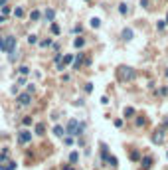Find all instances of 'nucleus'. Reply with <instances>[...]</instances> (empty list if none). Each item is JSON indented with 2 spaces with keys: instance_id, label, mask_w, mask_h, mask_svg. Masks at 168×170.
Wrapping results in <instances>:
<instances>
[{
  "instance_id": "obj_1",
  "label": "nucleus",
  "mask_w": 168,
  "mask_h": 170,
  "mask_svg": "<svg viewBox=\"0 0 168 170\" xmlns=\"http://www.w3.org/2000/svg\"><path fill=\"white\" fill-rule=\"evenodd\" d=\"M134 75H136V71L133 67H129V65H119L117 67V79L119 81H131V79H134Z\"/></svg>"
},
{
  "instance_id": "obj_2",
  "label": "nucleus",
  "mask_w": 168,
  "mask_h": 170,
  "mask_svg": "<svg viewBox=\"0 0 168 170\" xmlns=\"http://www.w3.org/2000/svg\"><path fill=\"white\" fill-rule=\"evenodd\" d=\"M79 127H81V123H79V121H77V119H71L69 123H67V133H69L71 136H73V135L81 136V129H79Z\"/></svg>"
},
{
  "instance_id": "obj_3",
  "label": "nucleus",
  "mask_w": 168,
  "mask_h": 170,
  "mask_svg": "<svg viewBox=\"0 0 168 170\" xmlns=\"http://www.w3.org/2000/svg\"><path fill=\"white\" fill-rule=\"evenodd\" d=\"M150 140L154 144H162V142H164V129H156V131L152 133Z\"/></svg>"
},
{
  "instance_id": "obj_4",
  "label": "nucleus",
  "mask_w": 168,
  "mask_h": 170,
  "mask_svg": "<svg viewBox=\"0 0 168 170\" xmlns=\"http://www.w3.org/2000/svg\"><path fill=\"white\" fill-rule=\"evenodd\" d=\"M4 46H6V51L4 53H10V51L16 50V38L14 36H8V38H4Z\"/></svg>"
},
{
  "instance_id": "obj_5",
  "label": "nucleus",
  "mask_w": 168,
  "mask_h": 170,
  "mask_svg": "<svg viewBox=\"0 0 168 170\" xmlns=\"http://www.w3.org/2000/svg\"><path fill=\"white\" fill-rule=\"evenodd\" d=\"M30 103H32V93H28V91H26V93H20V95H18V105L28 107Z\"/></svg>"
},
{
  "instance_id": "obj_6",
  "label": "nucleus",
  "mask_w": 168,
  "mask_h": 170,
  "mask_svg": "<svg viewBox=\"0 0 168 170\" xmlns=\"http://www.w3.org/2000/svg\"><path fill=\"white\" fill-rule=\"evenodd\" d=\"M30 138H32L30 131H20V133H18V142H20V144H26V142H30Z\"/></svg>"
},
{
  "instance_id": "obj_7",
  "label": "nucleus",
  "mask_w": 168,
  "mask_h": 170,
  "mask_svg": "<svg viewBox=\"0 0 168 170\" xmlns=\"http://www.w3.org/2000/svg\"><path fill=\"white\" fill-rule=\"evenodd\" d=\"M133 38H134V32L131 28H125V30L121 32V40H123V42H131Z\"/></svg>"
},
{
  "instance_id": "obj_8",
  "label": "nucleus",
  "mask_w": 168,
  "mask_h": 170,
  "mask_svg": "<svg viewBox=\"0 0 168 170\" xmlns=\"http://www.w3.org/2000/svg\"><path fill=\"white\" fill-rule=\"evenodd\" d=\"M111 154H109V146L105 144V142H101V160L103 162H107V158H109Z\"/></svg>"
},
{
  "instance_id": "obj_9",
  "label": "nucleus",
  "mask_w": 168,
  "mask_h": 170,
  "mask_svg": "<svg viewBox=\"0 0 168 170\" xmlns=\"http://www.w3.org/2000/svg\"><path fill=\"white\" fill-rule=\"evenodd\" d=\"M85 61V57H83V53H77V57L73 59V69H79L81 67V63Z\"/></svg>"
},
{
  "instance_id": "obj_10",
  "label": "nucleus",
  "mask_w": 168,
  "mask_h": 170,
  "mask_svg": "<svg viewBox=\"0 0 168 170\" xmlns=\"http://www.w3.org/2000/svg\"><path fill=\"white\" fill-rule=\"evenodd\" d=\"M140 162H142V168H144V170H148L152 166V158H150V156H144Z\"/></svg>"
},
{
  "instance_id": "obj_11",
  "label": "nucleus",
  "mask_w": 168,
  "mask_h": 170,
  "mask_svg": "<svg viewBox=\"0 0 168 170\" xmlns=\"http://www.w3.org/2000/svg\"><path fill=\"white\" fill-rule=\"evenodd\" d=\"M53 135H55V136H63V135H65V129L59 127V125H55V127H53Z\"/></svg>"
},
{
  "instance_id": "obj_12",
  "label": "nucleus",
  "mask_w": 168,
  "mask_h": 170,
  "mask_svg": "<svg viewBox=\"0 0 168 170\" xmlns=\"http://www.w3.org/2000/svg\"><path fill=\"white\" fill-rule=\"evenodd\" d=\"M73 46H75L77 50L83 48V46H85V38H75V40H73Z\"/></svg>"
},
{
  "instance_id": "obj_13",
  "label": "nucleus",
  "mask_w": 168,
  "mask_h": 170,
  "mask_svg": "<svg viewBox=\"0 0 168 170\" xmlns=\"http://www.w3.org/2000/svg\"><path fill=\"white\" fill-rule=\"evenodd\" d=\"M107 162H109V164H111L113 168H117V166H119V158H117V156H113V154H111V156L107 158Z\"/></svg>"
},
{
  "instance_id": "obj_14",
  "label": "nucleus",
  "mask_w": 168,
  "mask_h": 170,
  "mask_svg": "<svg viewBox=\"0 0 168 170\" xmlns=\"http://www.w3.org/2000/svg\"><path fill=\"white\" fill-rule=\"evenodd\" d=\"M44 131H46L44 123H38V125H36V129H34V133H36V135H44Z\"/></svg>"
},
{
  "instance_id": "obj_15",
  "label": "nucleus",
  "mask_w": 168,
  "mask_h": 170,
  "mask_svg": "<svg viewBox=\"0 0 168 170\" xmlns=\"http://www.w3.org/2000/svg\"><path fill=\"white\" fill-rule=\"evenodd\" d=\"M129 158H131L133 162H136V160H142V158H140V152H138V150H133V152L129 154Z\"/></svg>"
},
{
  "instance_id": "obj_16",
  "label": "nucleus",
  "mask_w": 168,
  "mask_h": 170,
  "mask_svg": "<svg viewBox=\"0 0 168 170\" xmlns=\"http://www.w3.org/2000/svg\"><path fill=\"white\" fill-rule=\"evenodd\" d=\"M44 16H46V20H48V22H51V20H53V18H55V12H53V10H51V8H48V10H46V14H44Z\"/></svg>"
},
{
  "instance_id": "obj_17",
  "label": "nucleus",
  "mask_w": 168,
  "mask_h": 170,
  "mask_svg": "<svg viewBox=\"0 0 168 170\" xmlns=\"http://www.w3.org/2000/svg\"><path fill=\"white\" fill-rule=\"evenodd\" d=\"M123 115H125V117H133V115H134V107H125Z\"/></svg>"
},
{
  "instance_id": "obj_18",
  "label": "nucleus",
  "mask_w": 168,
  "mask_h": 170,
  "mask_svg": "<svg viewBox=\"0 0 168 170\" xmlns=\"http://www.w3.org/2000/svg\"><path fill=\"white\" fill-rule=\"evenodd\" d=\"M89 24H91V28H99V26H101V20H99V18H91V20H89Z\"/></svg>"
},
{
  "instance_id": "obj_19",
  "label": "nucleus",
  "mask_w": 168,
  "mask_h": 170,
  "mask_svg": "<svg viewBox=\"0 0 168 170\" xmlns=\"http://www.w3.org/2000/svg\"><path fill=\"white\" fill-rule=\"evenodd\" d=\"M59 32H61V28H59L57 24H51V34H53V36H59Z\"/></svg>"
},
{
  "instance_id": "obj_20",
  "label": "nucleus",
  "mask_w": 168,
  "mask_h": 170,
  "mask_svg": "<svg viewBox=\"0 0 168 170\" xmlns=\"http://www.w3.org/2000/svg\"><path fill=\"white\" fill-rule=\"evenodd\" d=\"M18 59V51L14 50V51H10V53H8V61H16Z\"/></svg>"
},
{
  "instance_id": "obj_21",
  "label": "nucleus",
  "mask_w": 168,
  "mask_h": 170,
  "mask_svg": "<svg viewBox=\"0 0 168 170\" xmlns=\"http://www.w3.org/2000/svg\"><path fill=\"white\" fill-rule=\"evenodd\" d=\"M18 71H20L22 75H28V73H30V67H28V65H20V67H18Z\"/></svg>"
},
{
  "instance_id": "obj_22",
  "label": "nucleus",
  "mask_w": 168,
  "mask_h": 170,
  "mask_svg": "<svg viewBox=\"0 0 168 170\" xmlns=\"http://www.w3.org/2000/svg\"><path fill=\"white\" fill-rule=\"evenodd\" d=\"M119 12H121V14H127V12H129V6H127L125 2H123V4H119Z\"/></svg>"
},
{
  "instance_id": "obj_23",
  "label": "nucleus",
  "mask_w": 168,
  "mask_h": 170,
  "mask_svg": "<svg viewBox=\"0 0 168 170\" xmlns=\"http://www.w3.org/2000/svg\"><path fill=\"white\" fill-rule=\"evenodd\" d=\"M30 20H32V22H36V20H40V10H34L32 14H30Z\"/></svg>"
},
{
  "instance_id": "obj_24",
  "label": "nucleus",
  "mask_w": 168,
  "mask_h": 170,
  "mask_svg": "<svg viewBox=\"0 0 168 170\" xmlns=\"http://www.w3.org/2000/svg\"><path fill=\"white\" fill-rule=\"evenodd\" d=\"M77 160H79V154H77V152H71V154H69V162H73V164H75Z\"/></svg>"
},
{
  "instance_id": "obj_25",
  "label": "nucleus",
  "mask_w": 168,
  "mask_h": 170,
  "mask_svg": "<svg viewBox=\"0 0 168 170\" xmlns=\"http://www.w3.org/2000/svg\"><path fill=\"white\" fill-rule=\"evenodd\" d=\"M14 16H16V18H22V16H24V8H20V6H18L16 10H14Z\"/></svg>"
},
{
  "instance_id": "obj_26",
  "label": "nucleus",
  "mask_w": 168,
  "mask_h": 170,
  "mask_svg": "<svg viewBox=\"0 0 168 170\" xmlns=\"http://www.w3.org/2000/svg\"><path fill=\"white\" fill-rule=\"evenodd\" d=\"M144 123H146L144 117H136V127H144Z\"/></svg>"
},
{
  "instance_id": "obj_27",
  "label": "nucleus",
  "mask_w": 168,
  "mask_h": 170,
  "mask_svg": "<svg viewBox=\"0 0 168 170\" xmlns=\"http://www.w3.org/2000/svg\"><path fill=\"white\" fill-rule=\"evenodd\" d=\"M40 46H42V48H48V46H51V40H50V38H48V40H42Z\"/></svg>"
},
{
  "instance_id": "obj_28",
  "label": "nucleus",
  "mask_w": 168,
  "mask_h": 170,
  "mask_svg": "<svg viewBox=\"0 0 168 170\" xmlns=\"http://www.w3.org/2000/svg\"><path fill=\"white\" fill-rule=\"evenodd\" d=\"M63 142H65L67 146H71V144H73L75 140H73V136H65V138H63Z\"/></svg>"
},
{
  "instance_id": "obj_29",
  "label": "nucleus",
  "mask_w": 168,
  "mask_h": 170,
  "mask_svg": "<svg viewBox=\"0 0 168 170\" xmlns=\"http://www.w3.org/2000/svg\"><path fill=\"white\" fill-rule=\"evenodd\" d=\"M83 91H85V93H87V95H89V93L93 91V83H87V85H85V87H83Z\"/></svg>"
},
{
  "instance_id": "obj_30",
  "label": "nucleus",
  "mask_w": 168,
  "mask_h": 170,
  "mask_svg": "<svg viewBox=\"0 0 168 170\" xmlns=\"http://www.w3.org/2000/svg\"><path fill=\"white\" fill-rule=\"evenodd\" d=\"M0 152H2L4 160H6V158H8V146H2V148H0Z\"/></svg>"
},
{
  "instance_id": "obj_31",
  "label": "nucleus",
  "mask_w": 168,
  "mask_h": 170,
  "mask_svg": "<svg viewBox=\"0 0 168 170\" xmlns=\"http://www.w3.org/2000/svg\"><path fill=\"white\" fill-rule=\"evenodd\" d=\"M164 26H166V22H164V20H158V24H156V28H158V30H164Z\"/></svg>"
},
{
  "instance_id": "obj_32",
  "label": "nucleus",
  "mask_w": 168,
  "mask_h": 170,
  "mask_svg": "<svg viewBox=\"0 0 168 170\" xmlns=\"http://www.w3.org/2000/svg\"><path fill=\"white\" fill-rule=\"evenodd\" d=\"M28 42H30V44H36V42H38V36H28Z\"/></svg>"
},
{
  "instance_id": "obj_33",
  "label": "nucleus",
  "mask_w": 168,
  "mask_h": 170,
  "mask_svg": "<svg viewBox=\"0 0 168 170\" xmlns=\"http://www.w3.org/2000/svg\"><path fill=\"white\" fill-rule=\"evenodd\" d=\"M24 77H26V75H22V77L18 79V83H16V85H20V87H24V85H26V79H24Z\"/></svg>"
},
{
  "instance_id": "obj_34",
  "label": "nucleus",
  "mask_w": 168,
  "mask_h": 170,
  "mask_svg": "<svg viewBox=\"0 0 168 170\" xmlns=\"http://www.w3.org/2000/svg\"><path fill=\"white\" fill-rule=\"evenodd\" d=\"M2 14L8 16V14H10V6H2Z\"/></svg>"
},
{
  "instance_id": "obj_35",
  "label": "nucleus",
  "mask_w": 168,
  "mask_h": 170,
  "mask_svg": "<svg viewBox=\"0 0 168 170\" xmlns=\"http://www.w3.org/2000/svg\"><path fill=\"white\" fill-rule=\"evenodd\" d=\"M53 59H55V63H61V59H63V55H61V53H55V57H53Z\"/></svg>"
},
{
  "instance_id": "obj_36",
  "label": "nucleus",
  "mask_w": 168,
  "mask_h": 170,
  "mask_svg": "<svg viewBox=\"0 0 168 170\" xmlns=\"http://www.w3.org/2000/svg\"><path fill=\"white\" fill-rule=\"evenodd\" d=\"M0 50L6 51V46H4V38H2V36H0Z\"/></svg>"
},
{
  "instance_id": "obj_37",
  "label": "nucleus",
  "mask_w": 168,
  "mask_h": 170,
  "mask_svg": "<svg viewBox=\"0 0 168 170\" xmlns=\"http://www.w3.org/2000/svg\"><path fill=\"white\" fill-rule=\"evenodd\" d=\"M101 103H103V105H109V97L103 95V97H101Z\"/></svg>"
},
{
  "instance_id": "obj_38",
  "label": "nucleus",
  "mask_w": 168,
  "mask_h": 170,
  "mask_svg": "<svg viewBox=\"0 0 168 170\" xmlns=\"http://www.w3.org/2000/svg\"><path fill=\"white\" fill-rule=\"evenodd\" d=\"M34 91H36V85L30 83V85H28V93H34Z\"/></svg>"
},
{
  "instance_id": "obj_39",
  "label": "nucleus",
  "mask_w": 168,
  "mask_h": 170,
  "mask_svg": "<svg viewBox=\"0 0 168 170\" xmlns=\"http://www.w3.org/2000/svg\"><path fill=\"white\" fill-rule=\"evenodd\" d=\"M8 164H10V166H8V170H16V166H18L16 162H8Z\"/></svg>"
},
{
  "instance_id": "obj_40",
  "label": "nucleus",
  "mask_w": 168,
  "mask_h": 170,
  "mask_svg": "<svg viewBox=\"0 0 168 170\" xmlns=\"http://www.w3.org/2000/svg\"><path fill=\"white\" fill-rule=\"evenodd\" d=\"M115 127H117V129H121V127H123V121L117 119V121H115Z\"/></svg>"
},
{
  "instance_id": "obj_41",
  "label": "nucleus",
  "mask_w": 168,
  "mask_h": 170,
  "mask_svg": "<svg viewBox=\"0 0 168 170\" xmlns=\"http://www.w3.org/2000/svg\"><path fill=\"white\" fill-rule=\"evenodd\" d=\"M140 6L142 8H148V0H140Z\"/></svg>"
},
{
  "instance_id": "obj_42",
  "label": "nucleus",
  "mask_w": 168,
  "mask_h": 170,
  "mask_svg": "<svg viewBox=\"0 0 168 170\" xmlns=\"http://www.w3.org/2000/svg\"><path fill=\"white\" fill-rule=\"evenodd\" d=\"M24 125H26V127H28V125H32V119H30V117H26V119H24Z\"/></svg>"
},
{
  "instance_id": "obj_43",
  "label": "nucleus",
  "mask_w": 168,
  "mask_h": 170,
  "mask_svg": "<svg viewBox=\"0 0 168 170\" xmlns=\"http://www.w3.org/2000/svg\"><path fill=\"white\" fill-rule=\"evenodd\" d=\"M160 93H162V95H168V87H162V89H160Z\"/></svg>"
},
{
  "instance_id": "obj_44",
  "label": "nucleus",
  "mask_w": 168,
  "mask_h": 170,
  "mask_svg": "<svg viewBox=\"0 0 168 170\" xmlns=\"http://www.w3.org/2000/svg\"><path fill=\"white\" fill-rule=\"evenodd\" d=\"M4 22H6V16L2 14V16H0V24H4Z\"/></svg>"
},
{
  "instance_id": "obj_45",
  "label": "nucleus",
  "mask_w": 168,
  "mask_h": 170,
  "mask_svg": "<svg viewBox=\"0 0 168 170\" xmlns=\"http://www.w3.org/2000/svg\"><path fill=\"white\" fill-rule=\"evenodd\" d=\"M162 127H168V119H164V121H162Z\"/></svg>"
},
{
  "instance_id": "obj_46",
  "label": "nucleus",
  "mask_w": 168,
  "mask_h": 170,
  "mask_svg": "<svg viewBox=\"0 0 168 170\" xmlns=\"http://www.w3.org/2000/svg\"><path fill=\"white\" fill-rule=\"evenodd\" d=\"M6 2H8V0H0V6H4V4H6Z\"/></svg>"
},
{
  "instance_id": "obj_47",
  "label": "nucleus",
  "mask_w": 168,
  "mask_h": 170,
  "mask_svg": "<svg viewBox=\"0 0 168 170\" xmlns=\"http://www.w3.org/2000/svg\"><path fill=\"white\" fill-rule=\"evenodd\" d=\"M63 170H73V168H71V166H63Z\"/></svg>"
},
{
  "instance_id": "obj_48",
  "label": "nucleus",
  "mask_w": 168,
  "mask_h": 170,
  "mask_svg": "<svg viewBox=\"0 0 168 170\" xmlns=\"http://www.w3.org/2000/svg\"><path fill=\"white\" fill-rule=\"evenodd\" d=\"M0 162H4V156H2V152H0Z\"/></svg>"
},
{
  "instance_id": "obj_49",
  "label": "nucleus",
  "mask_w": 168,
  "mask_h": 170,
  "mask_svg": "<svg viewBox=\"0 0 168 170\" xmlns=\"http://www.w3.org/2000/svg\"><path fill=\"white\" fill-rule=\"evenodd\" d=\"M164 73H166V77H168V69H166V71H164Z\"/></svg>"
},
{
  "instance_id": "obj_50",
  "label": "nucleus",
  "mask_w": 168,
  "mask_h": 170,
  "mask_svg": "<svg viewBox=\"0 0 168 170\" xmlns=\"http://www.w3.org/2000/svg\"><path fill=\"white\" fill-rule=\"evenodd\" d=\"M166 24H168V16H166Z\"/></svg>"
},
{
  "instance_id": "obj_51",
  "label": "nucleus",
  "mask_w": 168,
  "mask_h": 170,
  "mask_svg": "<svg viewBox=\"0 0 168 170\" xmlns=\"http://www.w3.org/2000/svg\"><path fill=\"white\" fill-rule=\"evenodd\" d=\"M166 158H168V152H166Z\"/></svg>"
}]
</instances>
